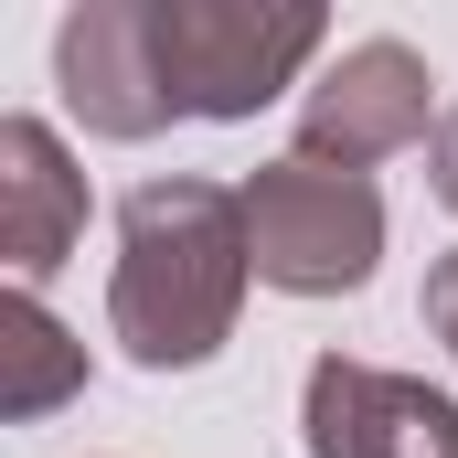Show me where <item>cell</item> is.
<instances>
[{
  "mask_svg": "<svg viewBox=\"0 0 458 458\" xmlns=\"http://www.w3.org/2000/svg\"><path fill=\"white\" fill-rule=\"evenodd\" d=\"M86 234V171L43 117H0V256L21 288H43Z\"/></svg>",
  "mask_w": 458,
  "mask_h": 458,
  "instance_id": "obj_7",
  "label": "cell"
},
{
  "mask_svg": "<svg viewBox=\"0 0 458 458\" xmlns=\"http://www.w3.org/2000/svg\"><path fill=\"white\" fill-rule=\"evenodd\" d=\"M149 32L182 117H256L331 43V21L299 0H149Z\"/></svg>",
  "mask_w": 458,
  "mask_h": 458,
  "instance_id": "obj_2",
  "label": "cell"
},
{
  "mask_svg": "<svg viewBox=\"0 0 458 458\" xmlns=\"http://www.w3.org/2000/svg\"><path fill=\"white\" fill-rule=\"evenodd\" d=\"M427 182H437V203L458 214V107L437 117V139H427Z\"/></svg>",
  "mask_w": 458,
  "mask_h": 458,
  "instance_id": "obj_10",
  "label": "cell"
},
{
  "mask_svg": "<svg viewBox=\"0 0 458 458\" xmlns=\"http://www.w3.org/2000/svg\"><path fill=\"white\" fill-rule=\"evenodd\" d=\"M427 331L448 342V362H458V256H437L427 267Z\"/></svg>",
  "mask_w": 458,
  "mask_h": 458,
  "instance_id": "obj_9",
  "label": "cell"
},
{
  "mask_svg": "<svg viewBox=\"0 0 458 458\" xmlns=\"http://www.w3.org/2000/svg\"><path fill=\"white\" fill-rule=\"evenodd\" d=\"M416 139H437V75L405 43H352L299 107V160H331V171H373Z\"/></svg>",
  "mask_w": 458,
  "mask_h": 458,
  "instance_id": "obj_4",
  "label": "cell"
},
{
  "mask_svg": "<svg viewBox=\"0 0 458 458\" xmlns=\"http://www.w3.org/2000/svg\"><path fill=\"white\" fill-rule=\"evenodd\" d=\"M245 192L225 182H139L117 203V277H107V331L149 373H192L234 342L245 310Z\"/></svg>",
  "mask_w": 458,
  "mask_h": 458,
  "instance_id": "obj_1",
  "label": "cell"
},
{
  "mask_svg": "<svg viewBox=\"0 0 458 458\" xmlns=\"http://www.w3.org/2000/svg\"><path fill=\"white\" fill-rule=\"evenodd\" d=\"M54 75H64V107L86 117L97 139H149V128L182 117L171 107V75H160L149 0H86V11H64Z\"/></svg>",
  "mask_w": 458,
  "mask_h": 458,
  "instance_id": "obj_6",
  "label": "cell"
},
{
  "mask_svg": "<svg viewBox=\"0 0 458 458\" xmlns=\"http://www.w3.org/2000/svg\"><path fill=\"white\" fill-rule=\"evenodd\" d=\"M299 427H310V458H458V405L448 394L416 384V373L352 362V352L310 362Z\"/></svg>",
  "mask_w": 458,
  "mask_h": 458,
  "instance_id": "obj_5",
  "label": "cell"
},
{
  "mask_svg": "<svg viewBox=\"0 0 458 458\" xmlns=\"http://www.w3.org/2000/svg\"><path fill=\"white\" fill-rule=\"evenodd\" d=\"M0 416H43V405H64L75 384H86V342H64V320L21 288L11 310H0Z\"/></svg>",
  "mask_w": 458,
  "mask_h": 458,
  "instance_id": "obj_8",
  "label": "cell"
},
{
  "mask_svg": "<svg viewBox=\"0 0 458 458\" xmlns=\"http://www.w3.org/2000/svg\"><path fill=\"white\" fill-rule=\"evenodd\" d=\"M245 256L288 299H342L384 256V192L362 171H331V160L288 149V160H267L245 182Z\"/></svg>",
  "mask_w": 458,
  "mask_h": 458,
  "instance_id": "obj_3",
  "label": "cell"
}]
</instances>
